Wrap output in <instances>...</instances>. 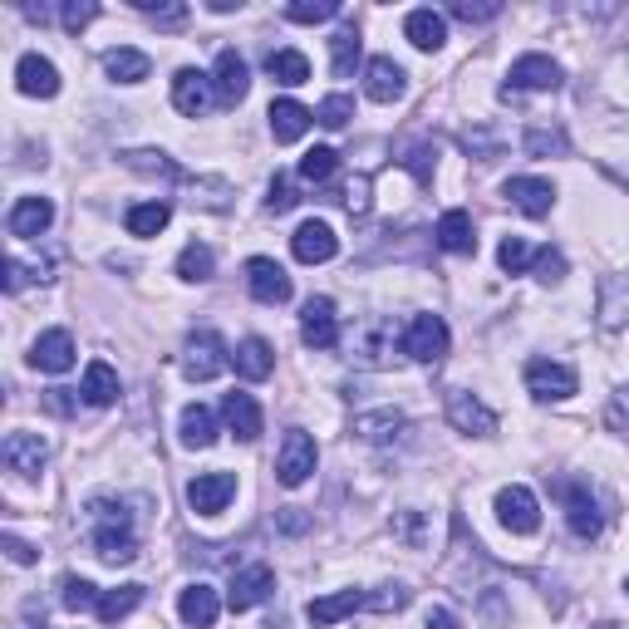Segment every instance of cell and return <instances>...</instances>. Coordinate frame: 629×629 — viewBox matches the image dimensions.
I'll return each mask as SVG.
<instances>
[{"instance_id":"6da1fadb","label":"cell","mask_w":629,"mask_h":629,"mask_svg":"<svg viewBox=\"0 0 629 629\" xmlns=\"http://www.w3.org/2000/svg\"><path fill=\"white\" fill-rule=\"evenodd\" d=\"M89 541H94L99 560H109V566H129V560L139 556V536H133L129 507L113 501V497L89 501Z\"/></svg>"},{"instance_id":"7a4b0ae2","label":"cell","mask_w":629,"mask_h":629,"mask_svg":"<svg viewBox=\"0 0 629 629\" xmlns=\"http://www.w3.org/2000/svg\"><path fill=\"white\" fill-rule=\"evenodd\" d=\"M226 364H232L226 339L216 335V329H192L187 345H182V374H187L192 384H207L216 374H226Z\"/></svg>"},{"instance_id":"3957f363","label":"cell","mask_w":629,"mask_h":629,"mask_svg":"<svg viewBox=\"0 0 629 629\" xmlns=\"http://www.w3.org/2000/svg\"><path fill=\"white\" fill-rule=\"evenodd\" d=\"M560 84H566V70H560L551 54H521V60L511 64L501 99H511V94H556Z\"/></svg>"},{"instance_id":"277c9868","label":"cell","mask_w":629,"mask_h":629,"mask_svg":"<svg viewBox=\"0 0 629 629\" xmlns=\"http://www.w3.org/2000/svg\"><path fill=\"white\" fill-rule=\"evenodd\" d=\"M398 345H404V354L414 364H438L443 354H448V345H453L448 319H443V315H414Z\"/></svg>"},{"instance_id":"5b68a950","label":"cell","mask_w":629,"mask_h":629,"mask_svg":"<svg viewBox=\"0 0 629 629\" xmlns=\"http://www.w3.org/2000/svg\"><path fill=\"white\" fill-rule=\"evenodd\" d=\"M315 463H319V448H315L311 433H305V428L285 433V443H281V453H276L281 487H305V483H311V473H315Z\"/></svg>"},{"instance_id":"8992f818","label":"cell","mask_w":629,"mask_h":629,"mask_svg":"<svg viewBox=\"0 0 629 629\" xmlns=\"http://www.w3.org/2000/svg\"><path fill=\"white\" fill-rule=\"evenodd\" d=\"M580 388V374L560 359H531L526 364V394L541 398V404H560Z\"/></svg>"},{"instance_id":"52a82bcc","label":"cell","mask_w":629,"mask_h":629,"mask_svg":"<svg viewBox=\"0 0 629 629\" xmlns=\"http://www.w3.org/2000/svg\"><path fill=\"white\" fill-rule=\"evenodd\" d=\"M497 521L507 526L511 536H536L541 531V501H536V491L521 487V483L501 487L497 491Z\"/></svg>"},{"instance_id":"ba28073f","label":"cell","mask_w":629,"mask_h":629,"mask_svg":"<svg viewBox=\"0 0 629 629\" xmlns=\"http://www.w3.org/2000/svg\"><path fill=\"white\" fill-rule=\"evenodd\" d=\"M556 491H560V501H566L570 536H576V541H595V536H600V526H605V517H600V501L590 497V487H580V483H556Z\"/></svg>"},{"instance_id":"9c48e42d","label":"cell","mask_w":629,"mask_h":629,"mask_svg":"<svg viewBox=\"0 0 629 629\" xmlns=\"http://www.w3.org/2000/svg\"><path fill=\"white\" fill-rule=\"evenodd\" d=\"M246 291L256 295L261 305H285L295 295V285L285 276V266H276L271 256H251L246 261Z\"/></svg>"},{"instance_id":"30bf717a","label":"cell","mask_w":629,"mask_h":629,"mask_svg":"<svg viewBox=\"0 0 629 629\" xmlns=\"http://www.w3.org/2000/svg\"><path fill=\"white\" fill-rule=\"evenodd\" d=\"M448 423L457 433H467V438H491L497 433V414L477 394H467V388H453L448 394Z\"/></svg>"},{"instance_id":"8fae6325","label":"cell","mask_w":629,"mask_h":629,"mask_svg":"<svg viewBox=\"0 0 629 629\" xmlns=\"http://www.w3.org/2000/svg\"><path fill=\"white\" fill-rule=\"evenodd\" d=\"M276 590V570L266 566V560H256V566H242L232 576V590H226V605H232L236 615H246V610H256L266 595Z\"/></svg>"},{"instance_id":"7c38bea8","label":"cell","mask_w":629,"mask_h":629,"mask_svg":"<svg viewBox=\"0 0 629 629\" xmlns=\"http://www.w3.org/2000/svg\"><path fill=\"white\" fill-rule=\"evenodd\" d=\"M301 339L311 349H335L339 345V315H335V301H329V295L305 301V311H301Z\"/></svg>"},{"instance_id":"4fadbf2b","label":"cell","mask_w":629,"mask_h":629,"mask_svg":"<svg viewBox=\"0 0 629 629\" xmlns=\"http://www.w3.org/2000/svg\"><path fill=\"white\" fill-rule=\"evenodd\" d=\"M364 94H369L374 104H398V99L408 94L404 64H394L388 54H374V60L364 64Z\"/></svg>"},{"instance_id":"5bb4252c","label":"cell","mask_w":629,"mask_h":629,"mask_svg":"<svg viewBox=\"0 0 629 629\" xmlns=\"http://www.w3.org/2000/svg\"><path fill=\"white\" fill-rule=\"evenodd\" d=\"M232 497H236V477L232 473H197L187 483V507L197 511V517H216Z\"/></svg>"},{"instance_id":"9a60e30c","label":"cell","mask_w":629,"mask_h":629,"mask_svg":"<svg viewBox=\"0 0 629 629\" xmlns=\"http://www.w3.org/2000/svg\"><path fill=\"white\" fill-rule=\"evenodd\" d=\"M30 369L70 374L74 369V335H70V329H44L35 345H30Z\"/></svg>"},{"instance_id":"2e32d148","label":"cell","mask_w":629,"mask_h":629,"mask_svg":"<svg viewBox=\"0 0 629 629\" xmlns=\"http://www.w3.org/2000/svg\"><path fill=\"white\" fill-rule=\"evenodd\" d=\"M212 99H216L212 74H202V70H177V74H173V109H177V113H187V119H202V113L212 109Z\"/></svg>"},{"instance_id":"e0dca14e","label":"cell","mask_w":629,"mask_h":629,"mask_svg":"<svg viewBox=\"0 0 629 629\" xmlns=\"http://www.w3.org/2000/svg\"><path fill=\"white\" fill-rule=\"evenodd\" d=\"M0 457H6L10 473L20 477H35L44 463H50V443L40 438V433H10L6 443H0Z\"/></svg>"},{"instance_id":"ac0fdd59","label":"cell","mask_w":629,"mask_h":629,"mask_svg":"<svg viewBox=\"0 0 629 629\" xmlns=\"http://www.w3.org/2000/svg\"><path fill=\"white\" fill-rule=\"evenodd\" d=\"M16 89L26 99H54L60 94V70H54L44 54H20V64H16Z\"/></svg>"},{"instance_id":"d6986e66","label":"cell","mask_w":629,"mask_h":629,"mask_svg":"<svg viewBox=\"0 0 629 629\" xmlns=\"http://www.w3.org/2000/svg\"><path fill=\"white\" fill-rule=\"evenodd\" d=\"M501 197L526 216H551V207H556V187L546 177H507Z\"/></svg>"},{"instance_id":"ffe728a7","label":"cell","mask_w":629,"mask_h":629,"mask_svg":"<svg viewBox=\"0 0 629 629\" xmlns=\"http://www.w3.org/2000/svg\"><path fill=\"white\" fill-rule=\"evenodd\" d=\"M50 222H54V202L50 197H20L16 207H10V216H6L10 236H20V242H35V236H44V232H50Z\"/></svg>"},{"instance_id":"44dd1931","label":"cell","mask_w":629,"mask_h":629,"mask_svg":"<svg viewBox=\"0 0 629 629\" xmlns=\"http://www.w3.org/2000/svg\"><path fill=\"white\" fill-rule=\"evenodd\" d=\"M364 600H369V590H335V595H319V600L305 605V620H311L315 629H329L339 620H349L354 610H364Z\"/></svg>"},{"instance_id":"7402d4cb","label":"cell","mask_w":629,"mask_h":629,"mask_svg":"<svg viewBox=\"0 0 629 629\" xmlns=\"http://www.w3.org/2000/svg\"><path fill=\"white\" fill-rule=\"evenodd\" d=\"M291 251H295V261H301V266H325V261H335L339 236L329 232L325 222H305L301 232L291 236Z\"/></svg>"},{"instance_id":"603a6c76","label":"cell","mask_w":629,"mask_h":629,"mask_svg":"<svg viewBox=\"0 0 629 629\" xmlns=\"http://www.w3.org/2000/svg\"><path fill=\"white\" fill-rule=\"evenodd\" d=\"M271 139L276 143H301L305 133H311V123H315V113L301 104V99H276V104H271Z\"/></svg>"},{"instance_id":"cb8c5ba5","label":"cell","mask_w":629,"mask_h":629,"mask_svg":"<svg viewBox=\"0 0 629 629\" xmlns=\"http://www.w3.org/2000/svg\"><path fill=\"white\" fill-rule=\"evenodd\" d=\"M222 423L226 433H236L242 443H256L261 428H266V418H261V404L251 394H226L222 398Z\"/></svg>"},{"instance_id":"d4e9b609","label":"cell","mask_w":629,"mask_h":629,"mask_svg":"<svg viewBox=\"0 0 629 629\" xmlns=\"http://www.w3.org/2000/svg\"><path fill=\"white\" fill-rule=\"evenodd\" d=\"M212 84H216V99L222 104H242L246 89H251V70L236 50H222L216 54V70H212Z\"/></svg>"},{"instance_id":"484cf974","label":"cell","mask_w":629,"mask_h":629,"mask_svg":"<svg viewBox=\"0 0 629 629\" xmlns=\"http://www.w3.org/2000/svg\"><path fill=\"white\" fill-rule=\"evenodd\" d=\"M177 615H182V625L187 629H212L216 615H222V595L197 580V586H187L177 595Z\"/></svg>"},{"instance_id":"4316f807","label":"cell","mask_w":629,"mask_h":629,"mask_svg":"<svg viewBox=\"0 0 629 629\" xmlns=\"http://www.w3.org/2000/svg\"><path fill=\"white\" fill-rule=\"evenodd\" d=\"M232 364H236V374H242L246 384H261V379H271V374H276V349H271V339L246 335L242 345H236Z\"/></svg>"},{"instance_id":"83f0119b","label":"cell","mask_w":629,"mask_h":629,"mask_svg":"<svg viewBox=\"0 0 629 629\" xmlns=\"http://www.w3.org/2000/svg\"><path fill=\"white\" fill-rule=\"evenodd\" d=\"M404 35L414 50L423 54H433V50H443V40H448V16L443 10H408V20H404Z\"/></svg>"},{"instance_id":"f1b7e54d","label":"cell","mask_w":629,"mask_h":629,"mask_svg":"<svg viewBox=\"0 0 629 629\" xmlns=\"http://www.w3.org/2000/svg\"><path fill=\"white\" fill-rule=\"evenodd\" d=\"M438 246L448 251V256H473L477 251V232H473V216H467L463 207H453V212H443L438 216Z\"/></svg>"},{"instance_id":"f546056e","label":"cell","mask_w":629,"mask_h":629,"mask_svg":"<svg viewBox=\"0 0 629 629\" xmlns=\"http://www.w3.org/2000/svg\"><path fill=\"white\" fill-rule=\"evenodd\" d=\"M177 438H182V448H212L216 443V414L207 404H187L177 418Z\"/></svg>"},{"instance_id":"4dcf8cb0","label":"cell","mask_w":629,"mask_h":629,"mask_svg":"<svg viewBox=\"0 0 629 629\" xmlns=\"http://www.w3.org/2000/svg\"><path fill=\"white\" fill-rule=\"evenodd\" d=\"M148 70H153V60L143 50H133V44H119V50L104 54V74L113 84H143Z\"/></svg>"},{"instance_id":"1f68e13d","label":"cell","mask_w":629,"mask_h":629,"mask_svg":"<svg viewBox=\"0 0 629 629\" xmlns=\"http://www.w3.org/2000/svg\"><path fill=\"white\" fill-rule=\"evenodd\" d=\"M404 428H408V418L398 414V408H374V414L354 418V433H359L364 443H394V438H404Z\"/></svg>"},{"instance_id":"d6a6232c","label":"cell","mask_w":629,"mask_h":629,"mask_svg":"<svg viewBox=\"0 0 629 629\" xmlns=\"http://www.w3.org/2000/svg\"><path fill=\"white\" fill-rule=\"evenodd\" d=\"M84 404L89 408H109V404H119V374H113V364H104V359H94L84 369Z\"/></svg>"},{"instance_id":"836d02e7","label":"cell","mask_w":629,"mask_h":629,"mask_svg":"<svg viewBox=\"0 0 629 629\" xmlns=\"http://www.w3.org/2000/svg\"><path fill=\"white\" fill-rule=\"evenodd\" d=\"M168 222H173V202H133L129 216H123L129 236H158Z\"/></svg>"},{"instance_id":"e575fe53","label":"cell","mask_w":629,"mask_h":629,"mask_svg":"<svg viewBox=\"0 0 629 629\" xmlns=\"http://www.w3.org/2000/svg\"><path fill=\"white\" fill-rule=\"evenodd\" d=\"M266 74L285 89H301L305 79H311V60H305L301 50H271L266 54Z\"/></svg>"},{"instance_id":"d590c367","label":"cell","mask_w":629,"mask_h":629,"mask_svg":"<svg viewBox=\"0 0 629 629\" xmlns=\"http://www.w3.org/2000/svg\"><path fill=\"white\" fill-rule=\"evenodd\" d=\"M143 605V586H119V590H104L99 595V625H119V620H129L133 610Z\"/></svg>"},{"instance_id":"8d00e7d4","label":"cell","mask_w":629,"mask_h":629,"mask_svg":"<svg viewBox=\"0 0 629 629\" xmlns=\"http://www.w3.org/2000/svg\"><path fill=\"white\" fill-rule=\"evenodd\" d=\"M354 64H359V30L345 26L329 35V70H335V79H349Z\"/></svg>"},{"instance_id":"74e56055","label":"cell","mask_w":629,"mask_h":629,"mask_svg":"<svg viewBox=\"0 0 629 629\" xmlns=\"http://www.w3.org/2000/svg\"><path fill=\"white\" fill-rule=\"evenodd\" d=\"M212 271H216V256H212V246H202V242H192V246H182V256H177V276L182 281H212Z\"/></svg>"},{"instance_id":"f35d334b","label":"cell","mask_w":629,"mask_h":629,"mask_svg":"<svg viewBox=\"0 0 629 629\" xmlns=\"http://www.w3.org/2000/svg\"><path fill=\"white\" fill-rule=\"evenodd\" d=\"M521 148L531 158H566L570 153V139H566V129H526V139H521Z\"/></svg>"},{"instance_id":"ab89813d","label":"cell","mask_w":629,"mask_h":629,"mask_svg":"<svg viewBox=\"0 0 629 629\" xmlns=\"http://www.w3.org/2000/svg\"><path fill=\"white\" fill-rule=\"evenodd\" d=\"M335 168H339L335 148H311V153L301 158V168H295V177H301V182H329V177H335Z\"/></svg>"},{"instance_id":"60d3db41","label":"cell","mask_w":629,"mask_h":629,"mask_svg":"<svg viewBox=\"0 0 629 629\" xmlns=\"http://www.w3.org/2000/svg\"><path fill=\"white\" fill-rule=\"evenodd\" d=\"M408 600H414V590L398 586V580H388V586H374V590H369L364 610H374V615H398V610H408Z\"/></svg>"},{"instance_id":"b9f144b4","label":"cell","mask_w":629,"mask_h":629,"mask_svg":"<svg viewBox=\"0 0 629 629\" xmlns=\"http://www.w3.org/2000/svg\"><path fill=\"white\" fill-rule=\"evenodd\" d=\"M335 16H339V0H291L285 6V20H295V26H325Z\"/></svg>"},{"instance_id":"7bdbcfd3","label":"cell","mask_w":629,"mask_h":629,"mask_svg":"<svg viewBox=\"0 0 629 629\" xmlns=\"http://www.w3.org/2000/svg\"><path fill=\"white\" fill-rule=\"evenodd\" d=\"M99 595H104V590L89 586L84 576H64L60 580V605H64V610H99Z\"/></svg>"},{"instance_id":"ee69618b","label":"cell","mask_w":629,"mask_h":629,"mask_svg":"<svg viewBox=\"0 0 629 629\" xmlns=\"http://www.w3.org/2000/svg\"><path fill=\"white\" fill-rule=\"evenodd\" d=\"M531 261H536V251L521 242V236H507V242L497 246V266L507 271V276H521V271H531Z\"/></svg>"},{"instance_id":"f6af8a7d","label":"cell","mask_w":629,"mask_h":629,"mask_svg":"<svg viewBox=\"0 0 629 629\" xmlns=\"http://www.w3.org/2000/svg\"><path fill=\"white\" fill-rule=\"evenodd\" d=\"M123 163L133 168V173H148V177H182L173 163H168V153H148V148H133V153H123Z\"/></svg>"},{"instance_id":"bcb514c9","label":"cell","mask_w":629,"mask_h":629,"mask_svg":"<svg viewBox=\"0 0 629 629\" xmlns=\"http://www.w3.org/2000/svg\"><path fill=\"white\" fill-rule=\"evenodd\" d=\"M448 16L463 20V26H487V20L501 16V0H483V6H473V0H453Z\"/></svg>"},{"instance_id":"7dc6e473","label":"cell","mask_w":629,"mask_h":629,"mask_svg":"<svg viewBox=\"0 0 629 629\" xmlns=\"http://www.w3.org/2000/svg\"><path fill=\"white\" fill-rule=\"evenodd\" d=\"M531 276L541 281V285L566 281V256H560L556 246H541V251H536V261H531Z\"/></svg>"},{"instance_id":"c3c4849f","label":"cell","mask_w":629,"mask_h":629,"mask_svg":"<svg viewBox=\"0 0 629 629\" xmlns=\"http://www.w3.org/2000/svg\"><path fill=\"white\" fill-rule=\"evenodd\" d=\"M349 119H354V99L349 94H329L325 104L315 109V123H325V129H345Z\"/></svg>"},{"instance_id":"681fc988","label":"cell","mask_w":629,"mask_h":629,"mask_svg":"<svg viewBox=\"0 0 629 629\" xmlns=\"http://www.w3.org/2000/svg\"><path fill=\"white\" fill-rule=\"evenodd\" d=\"M398 163H404L418 182H433V163H438V148H433V143H414L404 158H398Z\"/></svg>"},{"instance_id":"f907efd6","label":"cell","mask_w":629,"mask_h":629,"mask_svg":"<svg viewBox=\"0 0 629 629\" xmlns=\"http://www.w3.org/2000/svg\"><path fill=\"white\" fill-rule=\"evenodd\" d=\"M295 202H301V192H295V182L285 177V173L271 177V187H266V212H276V216H281V212H291Z\"/></svg>"},{"instance_id":"816d5d0a","label":"cell","mask_w":629,"mask_h":629,"mask_svg":"<svg viewBox=\"0 0 629 629\" xmlns=\"http://www.w3.org/2000/svg\"><path fill=\"white\" fill-rule=\"evenodd\" d=\"M605 428L620 433V438H629V384L615 388L610 404H605Z\"/></svg>"},{"instance_id":"f5cc1de1","label":"cell","mask_w":629,"mask_h":629,"mask_svg":"<svg viewBox=\"0 0 629 629\" xmlns=\"http://www.w3.org/2000/svg\"><path fill=\"white\" fill-rule=\"evenodd\" d=\"M94 16H99L94 0H64V6H60V26L70 30V35H79V30H84Z\"/></svg>"},{"instance_id":"db71d44e","label":"cell","mask_w":629,"mask_h":629,"mask_svg":"<svg viewBox=\"0 0 629 629\" xmlns=\"http://www.w3.org/2000/svg\"><path fill=\"white\" fill-rule=\"evenodd\" d=\"M139 10H148V16L158 20V30H177L182 20H187V6H158V0H133Z\"/></svg>"},{"instance_id":"11a10c76","label":"cell","mask_w":629,"mask_h":629,"mask_svg":"<svg viewBox=\"0 0 629 629\" xmlns=\"http://www.w3.org/2000/svg\"><path fill=\"white\" fill-rule=\"evenodd\" d=\"M6 271H10V276H6V291H26L30 281H50V276H44V266H26V261H16V256L6 261Z\"/></svg>"},{"instance_id":"9f6ffc18","label":"cell","mask_w":629,"mask_h":629,"mask_svg":"<svg viewBox=\"0 0 629 629\" xmlns=\"http://www.w3.org/2000/svg\"><path fill=\"white\" fill-rule=\"evenodd\" d=\"M339 202L349 207V216H369V177H354Z\"/></svg>"},{"instance_id":"6f0895ef","label":"cell","mask_w":629,"mask_h":629,"mask_svg":"<svg viewBox=\"0 0 629 629\" xmlns=\"http://www.w3.org/2000/svg\"><path fill=\"white\" fill-rule=\"evenodd\" d=\"M0 546H6V556L16 560V566H35V546H30V541H20L16 531H6V536H0Z\"/></svg>"},{"instance_id":"680465c9","label":"cell","mask_w":629,"mask_h":629,"mask_svg":"<svg viewBox=\"0 0 629 629\" xmlns=\"http://www.w3.org/2000/svg\"><path fill=\"white\" fill-rule=\"evenodd\" d=\"M423 629H457V620H453V610H443L438 605V610L423 615Z\"/></svg>"},{"instance_id":"91938a15","label":"cell","mask_w":629,"mask_h":629,"mask_svg":"<svg viewBox=\"0 0 629 629\" xmlns=\"http://www.w3.org/2000/svg\"><path fill=\"white\" fill-rule=\"evenodd\" d=\"M281 526H285V531H305V526H311V517H301V507H285V511H281Z\"/></svg>"},{"instance_id":"94428289","label":"cell","mask_w":629,"mask_h":629,"mask_svg":"<svg viewBox=\"0 0 629 629\" xmlns=\"http://www.w3.org/2000/svg\"><path fill=\"white\" fill-rule=\"evenodd\" d=\"M625 590H629V580H625Z\"/></svg>"}]
</instances>
